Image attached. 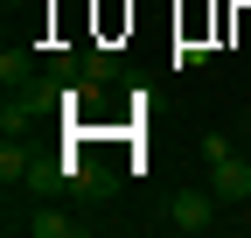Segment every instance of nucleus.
Here are the masks:
<instances>
[{
	"mask_svg": "<svg viewBox=\"0 0 251 238\" xmlns=\"http://www.w3.org/2000/svg\"><path fill=\"white\" fill-rule=\"evenodd\" d=\"M168 224H175V231H188V238H196V231H209V224H216V189H175Z\"/></svg>",
	"mask_w": 251,
	"mask_h": 238,
	"instance_id": "obj_1",
	"label": "nucleus"
},
{
	"mask_svg": "<svg viewBox=\"0 0 251 238\" xmlns=\"http://www.w3.org/2000/svg\"><path fill=\"white\" fill-rule=\"evenodd\" d=\"M209 189H216V203H244V196H251V161H244V154L209 161Z\"/></svg>",
	"mask_w": 251,
	"mask_h": 238,
	"instance_id": "obj_2",
	"label": "nucleus"
},
{
	"mask_svg": "<svg viewBox=\"0 0 251 238\" xmlns=\"http://www.w3.org/2000/svg\"><path fill=\"white\" fill-rule=\"evenodd\" d=\"M28 238H70V231H84V217H63V210H35V217H14ZM7 224V231H14Z\"/></svg>",
	"mask_w": 251,
	"mask_h": 238,
	"instance_id": "obj_3",
	"label": "nucleus"
},
{
	"mask_svg": "<svg viewBox=\"0 0 251 238\" xmlns=\"http://www.w3.org/2000/svg\"><path fill=\"white\" fill-rule=\"evenodd\" d=\"M28 175H35V154H28L21 140H7V147H0V182H7V189H28Z\"/></svg>",
	"mask_w": 251,
	"mask_h": 238,
	"instance_id": "obj_4",
	"label": "nucleus"
},
{
	"mask_svg": "<svg viewBox=\"0 0 251 238\" xmlns=\"http://www.w3.org/2000/svg\"><path fill=\"white\" fill-rule=\"evenodd\" d=\"M0 84H7V91L35 84V56H28V49H7V56H0Z\"/></svg>",
	"mask_w": 251,
	"mask_h": 238,
	"instance_id": "obj_5",
	"label": "nucleus"
},
{
	"mask_svg": "<svg viewBox=\"0 0 251 238\" xmlns=\"http://www.w3.org/2000/svg\"><path fill=\"white\" fill-rule=\"evenodd\" d=\"M119 77V56L112 49H84V84H112Z\"/></svg>",
	"mask_w": 251,
	"mask_h": 238,
	"instance_id": "obj_6",
	"label": "nucleus"
},
{
	"mask_svg": "<svg viewBox=\"0 0 251 238\" xmlns=\"http://www.w3.org/2000/svg\"><path fill=\"white\" fill-rule=\"evenodd\" d=\"M196 154H202V161H224V154H237V147H230V133H216V126H209V133L196 140Z\"/></svg>",
	"mask_w": 251,
	"mask_h": 238,
	"instance_id": "obj_7",
	"label": "nucleus"
}]
</instances>
